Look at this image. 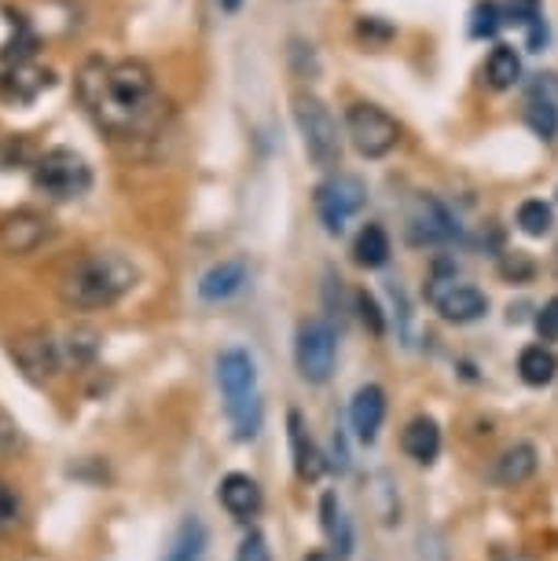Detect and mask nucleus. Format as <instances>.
Here are the masks:
<instances>
[{
	"label": "nucleus",
	"mask_w": 558,
	"mask_h": 561,
	"mask_svg": "<svg viewBox=\"0 0 558 561\" xmlns=\"http://www.w3.org/2000/svg\"><path fill=\"white\" fill-rule=\"evenodd\" d=\"M78 96L89 118L111 140H155L166 122V100L158 81L140 59H89L78 73Z\"/></svg>",
	"instance_id": "1"
},
{
	"label": "nucleus",
	"mask_w": 558,
	"mask_h": 561,
	"mask_svg": "<svg viewBox=\"0 0 558 561\" xmlns=\"http://www.w3.org/2000/svg\"><path fill=\"white\" fill-rule=\"evenodd\" d=\"M140 272L118 250H92L78 257L59 279V301L73 312H96L118 305L136 287Z\"/></svg>",
	"instance_id": "2"
},
{
	"label": "nucleus",
	"mask_w": 558,
	"mask_h": 561,
	"mask_svg": "<svg viewBox=\"0 0 558 561\" xmlns=\"http://www.w3.org/2000/svg\"><path fill=\"white\" fill-rule=\"evenodd\" d=\"M217 386L220 397H225V411L228 422L236 430L239 440H254L261 433V393H258V367L254 356L247 348H225L217 356Z\"/></svg>",
	"instance_id": "3"
},
{
	"label": "nucleus",
	"mask_w": 558,
	"mask_h": 561,
	"mask_svg": "<svg viewBox=\"0 0 558 561\" xmlns=\"http://www.w3.org/2000/svg\"><path fill=\"white\" fill-rule=\"evenodd\" d=\"M291 103H294V125L301 133L309 162L316 169H334L342 162V133L334 114L328 111V103L312 96V92H298Z\"/></svg>",
	"instance_id": "4"
},
{
	"label": "nucleus",
	"mask_w": 558,
	"mask_h": 561,
	"mask_svg": "<svg viewBox=\"0 0 558 561\" xmlns=\"http://www.w3.org/2000/svg\"><path fill=\"white\" fill-rule=\"evenodd\" d=\"M34 187L52 203H73V198L89 195L92 165L70 147H52L34 162Z\"/></svg>",
	"instance_id": "5"
},
{
	"label": "nucleus",
	"mask_w": 558,
	"mask_h": 561,
	"mask_svg": "<svg viewBox=\"0 0 558 561\" xmlns=\"http://www.w3.org/2000/svg\"><path fill=\"white\" fill-rule=\"evenodd\" d=\"M345 136L361 158H386L401 140V125L375 103H353L345 111Z\"/></svg>",
	"instance_id": "6"
},
{
	"label": "nucleus",
	"mask_w": 558,
	"mask_h": 561,
	"mask_svg": "<svg viewBox=\"0 0 558 561\" xmlns=\"http://www.w3.org/2000/svg\"><path fill=\"white\" fill-rule=\"evenodd\" d=\"M364 203H367V187L361 176L339 173L316 187V217H320L328 236H342L345 225L364 209Z\"/></svg>",
	"instance_id": "7"
},
{
	"label": "nucleus",
	"mask_w": 558,
	"mask_h": 561,
	"mask_svg": "<svg viewBox=\"0 0 558 561\" xmlns=\"http://www.w3.org/2000/svg\"><path fill=\"white\" fill-rule=\"evenodd\" d=\"M426 298L448 323H474L489 312L486 294H481L478 287H470V283H459L456 272H448L445 264H437V272L430 275Z\"/></svg>",
	"instance_id": "8"
},
{
	"label": "nucleus",
	"mask_w": 558,
	"mask_h": 561,
	"mask_svg": "<svg viewBox=\"0 0 558 561\" xmlns=\"http://www.w3.org/2000/svg\"><path fill=\"white\" fill-rule=\"evenodd\" d=\"M334 359H339V342L334 331L323 320H305L294 337V364L305 382L323 386L334 375Z\"/></svg>",
	"instance_id": "9"
},
{
	"label": "nucleus",
	"mask_w": 558,
	"mask_h": 561,
	"mask_svg": "<svg viewBox=\"0 0 558 561\" xmlns=\"http://www.w3.org/2000/svg\"><path fill=\"white\" fill-rule=\"evenodd\" d=\"M52 236H56V220L34 206H19L0 217V250L12 253V257H30Z\"/></svg>",
	"instance_id": "10"
},
{
	"label": "nucleus",
	"mask_w": 558,
	"mask_h": 561,
	"mask_svg": "<svg viewBox=\"0 0 558 561\" xmlns=\"http://www.w3.org/2000/svg\"><path fill=\"white\" fill-rule=\"evenodd\" d=\"M12 356H15V364L23 367L30 378H37V382H45V378H56L59 370H62L59 342L52 334H45V331L15 337Z\"/></svg>",
	"instance_id": "11"
},
{
	"label": "nucleus",
	"mask_w": 558,
	"mask_h": 561,
	"mask_svg": "<svg viewBox=\"0 0 558 561\" xmlns=\"http://www.w3.org/2000/svg\"><path fill=\"white\" fill-rule=\"evenodd\" d=\"M405 228H408V239H412L415 247H426V242H445V239L459 236V225L452 220V214L430 195H423L412 209H408V225Z\"/></svg>",
	"instance_id": "12"
},
{
	"label": "nucleus",
	"mask_w": 558,
	"mask_h": 561,
	"mask_svg": "<svg viewBox=\"0 0 558 561\" xmlns=\"http://www.w3.org/2000/svg\"><path fill=\"white\" fill-rule=\"evenodd\" d=\"M247 279H250V268H247V261L243 257H228V261H220L214 264L203 279H198V298L203 301H228V298H236L239 290L247 287Z\"/></svg>",
	"instance_id": "13"
},
{
	"label": "nucleus",
	"mask_w": 558,
	"mask_h": 561,
	"mask_svg": "<svg viewBox=\"0 0 558 561\" xmlns=\"http://www.w3.org/2000/svg\"><path fill=\"white\" fill-rule=\"evenodd\" d=\"M217 500L231 517H236V522H250V517H258L261 503H265L261 500V484L250 478V473H228L217 489Z\"/></svg>",
	"instance_id": "14"
},
{
	"label": "nucleus",
	"mask_w": 558,
	"mask_h": 561,
	"mask_svg": "<svg viewBox=\"0 0 558 561\" xmlns=\"http://www.w3.org/2000/svg\"><path fill=\"white\" fill-rule=\"evenodd\" d=\"M350 422H353V433L361 437L364 444H375L378 440V430L386 422V393L383 386H361L350 404Z\"/></svg>",
	"instance_id": "15"
},
{
	"label": "nucleus",
	"mask_w": 558,
	"mask_h": 561,
	"mask_svg": "<svg viewBox=\"0 0 558 561\" xmlns=\"http://www.w3.org/2000/svg\"><path fill=\"white\" fill-rule=\"evenodd\" d=\"M287 437H291L294 473H298L301 481H320L323 455H320V448H316V440L309 437V430H305V419L298 415V411H291V415H287Z\"/></svg>",
	"instance_id": "16"
},
{
	"label": "nucleus",
	"mask_w": 558,
	"mask_h": 561,
	"mask_svg": "<svg viewBox=\"0 0 558 561\" xmlns=\"http://www.w3.org/2000/svg\"><path fill=\"white\" fill-rule=\"evenodd\" d=\"M401 448H405L408 459H415L419 466H430L441 455V430H437V422L426 419V415L412 419L405 426V433H401Z\"/></svg>",
	"instance_id": "17"
},
{
	"label": "nucleus",
	"mask_w": 558,
	"mask_h": 561,
	"mask_svg": "<svg viewBox=\"0 0 558 561\" xmlns=\"http://www.w3.org/2000/svg\"><path fill=\"white\" fill-rule=\"evenodd\" d=\"M320 525H323V536H328V543H331L334 554L350 558L353 554V525H350V517H345L339 495H334V492H323V500H320Z\"/></svg>",
	"instance_id": "18"
},
{
	"label": "nucleus",
	"mask_w": 558,
	"mask_h": 561,
	"mask_svg": "<svg viewBox=\"0 0 558 561\" xmlns=\"http://www.w3.org/2000/svg\"><path fill=\"white\" fill-rule=\"evenodd\" d=\"M45 89H52V70L30 67V62H15V70H8V78L0 81V92H4L8 100H19V103L37 100Z\"/></svg>",
	"instance_id": "19"
},
{
	"label": "nucleus",
	"mask_w": 558,
	"mask_h": 561,
	"mask_svg": "<svg viewBox=\"0 0 558 561\" xmlns=\"http://www.w3.org/2000/svg\"><path fill=\"white\" fill-rule=\"evenodd\" d=\"M533 473H536V448L533 444H511V448L497 459V466H492V478H497V484H508V489L525 484Z\"/></svg>",
	"instance_id": "20"
},
{
	"label": "nucleus",
	"mask_w": 558,
	"mask_h": 561,
	"mask_svg": "<svg viewBox=\"0 0 558 561\" xmlns=\"http://www.w3.org/2000/svg\"><path fill=\"white\" fill-rule=\"evenodd\" d=\"M389 253H394V247H389V236H386L383 225H364L361 231H356L353 261L361 264V268H383V264L389 261Z\"/></svg>",
	"instance_id": "21"
},
{
	"label": "nucleus",
	"mask_w": 558,
	"mask_h": 561,
	"mask_svg": "<svg viewBox=\"0 0 558 561\" xmlns=\"http://www.w3.org/2000/svg\"><path fill=\"white\" fill-rule=\"evenodd\" d=\"M519 375L525 386H547L558 375V356L547 345H529L519 356Z\"/></svg>",
	"instance_id": "22"
},
{
	"label": "nucleus",
	"mask_w": 558,
	"mask_h": 561,
	"mask_svg": "<svg viewBox=\"0 0 558 561\" xmlns=\"http://www.w3.org/2000/svg\"><path fill=\"white\" fill-rule=\"evenodd\" d=\"M486 81L497 92L514 89V84L522 81V59H519V51H514L511 45H497V48H492V56L486 62Z\"/></svg>",
	"instance_id": "23"
},
{
	"label": "nucleus",
	"mask_w": 558,
	"mask_h": 561,
	"mask_svg": "<svg viewBox=\"0 0 558 561\" xmlns=\"http://www.w3.org/2000/svg\"><path fill=\"white\" fill-rule=\"evenodd\" d=\"M59 353H62V367L67 364L86 367L100 353V334L92 331V327H73V331H67V337L59 342Z\"/></svg>",
	"instance_id": "24"
},
{
	"label": "nucleus",
	"mask_w": 558,
	"mask_h": 561,
	"mask_svg": "<svg viewBox=\"0 0 558 561\" xmlns=\"http://www.w3.org/2000/svg\"><path fill=\"white\" fill-rule=\"evenodd\" d=\"M166 561H206V528L187 517V522L176 528V539L170 547Z\"/></svg>",
	"instance_id": "25"
},
{
	"label": "nucleus",
	"mask_w": 558,
	"mask_h": 561,
	"mask_svg": "<svg viewBox=\"0 0 558 561\" xmlns=\"http://www.w3.org/2000/svg\"><path fill=\"white\" fill-rule=\"evenodd\" d=\"M519 228L525 231V236L544 239L547 231L555 228V209L547 206L544 198H529V203L519 206Z\"/></svg>",
	"instance_id": "26"
},
{
	"label": "nucleus",
	"mask_w": 558,
	"mask_h": 561,
	"mask_svg": "<svg viewBox=\"0 0 558 561\" xmlns=\"http://www.w3.org/2000/svg\"><path fill=\"white\" fill-rule=\"evenodd\" d=\"M503 26V8L497 0H478L470 12V37L474 41H486V37H497Z\"/></svg>",
	"instance_id": "27"
},
{
	"label": "nucleus",
	"mask_w": 558,
	"mask_h": 561,
	"mask_svg": "<svg viewBox=\"0 0 558 561\" xmlns=\"http://www.w3.org/2000/svg\"><path fill=\"white\" fill-rule=\"evenodd\" d=\"M525 122H529V129L536 136H544V140H555V136H558V107H555V100H529V107H525Z\"/></svg>",
	"instance_id": "28"
},
{
	"label": "nucleus",
	"mask_w": 558,
	"mask_h": 561,
	"mask_svg": "<svg viewBox=\"0 0 558 561\" xmlns=\"http://www.w3.org/2000/svg\"><path fill=\"white\" fill-rule=\"evenodd\" d=\"M19 517H23V500H19V492L0 478V533H8V528L19 525Z\"/></svg>",
	"instance_id": "29"
},
{
	"label": "nucleus",
	"mask_w": 558,
	"mask_h": 561,
	"mask_svg": "<svg viewBox=\"0 0 558 561\" xmlns=\"http://www.w3.org/2000/svg\"><path fill=\"white\" fill-rule=\"evenodd\" d=\"M356 309H361V320L375 337L386 334V316H383V309H378V301L372 298V294H367V290L356 294Z\"/></svg>",
	"instance_id": "30"
},
{
	"label": "nucleus",
	"mask_w": 558,
	"mask_h": 561,
	"mask_svg": "<svg viewBox=\"0 0 558 561\" xmlns=\"http://www.w3.org/2000/svg\"><path fill=\"white\" fill-rule=\"evenodd\" d=\"M236 561H272V550L265 543V536L261 533H250L243 543H239V554Z\"/></svg>",
	"instance_id": "31"
},
{
	"label": "nucleus",
	"mask_w": 558,
	"mask_h": 561,
	"mask_svg": "<svg viewBox=\"0 0 558 561\" xmlns=\"http://www.w3.org/2000/svg\"><path fill=\"white\" fill-rule=\"evenodd\" d=\"M536 334L544 337V342H558V298H551L536 316Z\"/></svg>",
	"instance_id": "32"
},
{
	"label": "nucleus",
	"mask_w": 558,
	"mask_h": 561,
	"mask_svg": "<svg viewBox=\"0 0 558 561\" xmlns=\"http://www.w3.org/2000/svg\"><path fill=\"white\" fill-rule=\"evenodd\" d=\"M536 15H540V0H508V12H503V19L522 26H529Z\"/></svg>",
	"instance_id": "33"
},
{
	"label": "nucleus",
	"mask_w": 558,
	"mask_h": 561,
	"mask_svg": "<svg viewBox=\"0 0 558 561\" xmlns=\"http://www.w3.org/2000/svg\"><path fill=\"white\" fill-rule=\"evenodd\" d=\"M500 268H503V275H519V279H529V275H533V261L525 257V253L514 250V253H508V257H503Z\"/></svg>",
	"instance_id": "34"
},
{
	"label": "nucleus",
	"mask_w": 558,
	"mask_h": 561,
	"mask_svg": "<svg viewBox=\"0 0 558 561\" xmlns=\"http://www.w3.org/2000/svg\"><path fill=\"white\" fill-rule=\"evenodd\" d=\"M525 41H529V51H544L547 45V23L544 15H536L529 26H525Z\"/></svg>",
	"instance_id": "35"
},
{
	"label": "nucleus",
	"mask_w": 558,
	"mask_h": 561,
	"mask_svg": "<svg viewBox=\"0 0 558 561\" xmlns=\"http://www.w3.org/2000/svg\"><path fill=\"white\" fill-rule=\"evenodd\" d=\"M220 4V12H228V15H236L239 8H243V0H217Z\"/></svg>",
	"instance_id": "36"
},
{
	"label": "nucleus",
	"mask_w": 558,
	"mask_h": 561,
	"mask_svg": "<svg viewBox=\"0 0 558 561\" xmlns=\"http://www.w3.org/2000/svg\"><path fill=\"white\" fill-rule=\"evenodd\" d=\"M305 561H334V558H331V554H323V550H312V554L305 558Z\"/></svg>",
	"instance_id": "37"
}]
</instances>
